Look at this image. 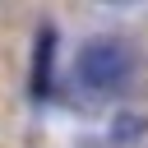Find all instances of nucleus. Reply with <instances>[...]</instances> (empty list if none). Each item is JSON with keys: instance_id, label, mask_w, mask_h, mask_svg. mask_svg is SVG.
I'll return each mask as SVG.
<instances>
[{"instance_id": "1", "label": "nucleus", "mask_w": 148, "mask_h": 148, "mask_svg": "<svg viewBox=\"0 0 148 148\" xmlns=\"http://www.w3.org/2000/svg\"><path fill=\"white\" fill-rule=\"evenodd\" d=\"M74 74L92 88V92H116L134 79V46L125 37H111V32H97L79 46L74 56Z\"/></svg>"}, {"instance_id": "2", "label": "nucleus", "mask_w": 148, "mask_h": 148, "mask_svg": "<svg viewBox=\"0 0 148 148\" xmlns=\"http://www.w3.org/2000/svg\"><path fill=\"white\" fill-rule=\"evenodd\" d=\"M51 56H56V28L37 32V56H32V97L51 92Z\"/></svg>"}]
</instances>
